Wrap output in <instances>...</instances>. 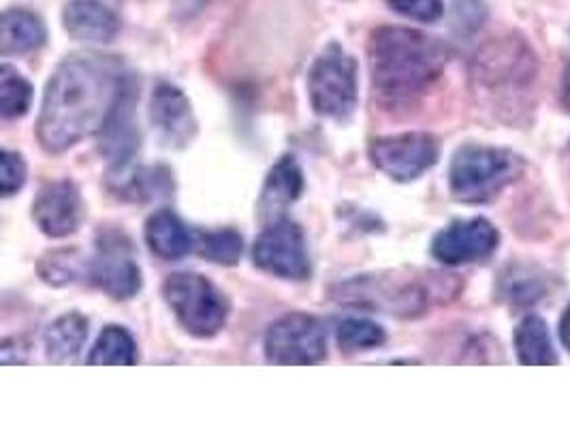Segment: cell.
I'll list each match as a JSON object with an SVG mask.
<instances>
[{"label":"cell","mask_w":570,"mask_h":428,"mask_svg":"<svg viewBox=\"0 0 570 428\" xmlns=\"http://www.w3.org/2000/svg\"><path fill=\"white\" fill-rule=\"evenodd\" d=\"M130 80L116 56L73 54L62 60L46 86L37 123L43 150L58 155L101 134Z\"/></svg>","instance_id":"1"},{"label":"cell","mask_w":570,"mask_h":428,"mask_svg":"<svg viewBox=\"0 0 570 428\" xmlns=\"http://www.w3.org/2000/svg\"><path fill=\"white\" fill-rule=\"evenodd\" d=\"M367 52L374 88L390 101H409L428 90L449 60L439 39L415 28H376Z\"/></svg>","instance_id":"2"},{"label":"cell","mask_w":570,"mask_h":428,"mask_svg":"<svg viewBox=\"0 0 570 428\" xmlns=\"http://www.w3.org/2000/svg\"><path fill=\"white\" fill-rule=\"evenodd\" d=\"M446 281L449 279H421L406 272L362 274L337 283L332 298L346 307L381 311L411 320L430 307L436 290Z\"/></svg>","instance_id":"3"},{"label":"cell","mask_w":570,"mask_h":428,"mask_svg":"<svg viewBox=\"0 0 570 428\" xmlns=\"http://www.w3.org/2000/svg\"><path fill=\"white\" fill-rule=\"evenodd\" d=\"M523 163L515 153L492 146H462L451 160L449 183L460 202L483 204L515 183Z\"/></svg>","instance_id":"4"},{"label":"cell","mask_w":570,"mask_h":428,"mask_svg":"<svg viewBox=\"0 0 570 428\" xmlns=\"http://www.w3.org/2000/svg\"><path fill=\"white\" fill-rule=\"evenodd\" d=\"M163 295L181 328L197 339L218 334L229 318V300L197 272H176L167 276Z\"/></svg>","instance_id":"5"},{"label":"cell","mask_w":570,"mask_h":428,"mask_svg":"<svg viewBox=\"0 0 570 428\" xmlns=\"http://www.w3.org/2000/svg\"><path fill=\"white\" fill-rule=\"evenodd\" d=\"M308 95L316 114L348 118L357 106V62L332 43L312 65Z\"/></svg>","instance_id":"6"},{"label":"cell","mask_w":570,"mask_h":428,"mask_svg":"<svg viewBox=\"0 0 570 428\" xmlns=\"http://www.w3.org/2000/svg\"><path fill=\"white\" fill-rule=\"evenodd\" d=\"M265 356L272 364L308 367L327 358L325 325L306 313L274 321L265 334Z\"/></svg>","instance_id":"7"},{"label":"cell","mask_w":570,"mask_h":428,"mask_svg":"<svg viewBox=\"0 0 570 428\" xmlns=\"http://www.w3.org/2000/svg\"><path fill=\"white\" fill-rule=\"evenodd\" d=\"M255 264L281 279L306 281L311 276V257L304 232L285 216L272 221L253 249Z\"/></svg>","instance_id":"8"},{"label":"cell","mask_w":570,"mask_h":428,"mask_svg":"<svg viewBox=\"0 0 570 428\" xmlns=\"http://www.w3.org/2000/svg\"><path fill=\"white\" fill-rule=\"evenodd\" d=\"M370 159L393 181L411 183L436 165L439 142L421 132L376 137L370 144Z\"/></svg>","instance_id":"9"},{"label":"cell","mask_w":570,"mask_h":428,"mask_svg":"<svg viewBox=\"0 0 570 428\" xmlns=\"http://www.w3.org/2000/svg\"><path fill=\"white\" fill-rule=\"evenodd\" d=\"M88 279L114 300H130L141 290V270L132 257L130 242L122 234H105L90 266Z\"/></svg>","instance_id":"10"},{"label":"cell","mask_w":570,"mask_h":428,"mask_svg":"<svg viewBox=\"0 0 570 428\" xmlns=\"http://www.w3.org/2000/svg\"><path fill=\"white\" fill-rule=\"evenodd\" d=\"M500 244V234L488 218L453 221L436 234L432 242V255L444 266H464L483 262Z\"/></svg>","instance_id":"11"},{"label":"cell","mask_w":570,"mask_h":428,"mask_svg":"<svg viewBox=\"0 0 570 428\" xmlns=\"http://www.w3.org/2000/svg\"><path fill=\"white\" fill-rule=\"evenodd\" d=\"M476 78L488 88H523L537 78V58L525 43H519L518 39H509L492 43L481 54L476 58Z\"/></svg>","instance_id":"12"},{"label":"cell","mask_w":570,"mask_h":428,"mask_svg":"<svg viewBox=\"0 0 570 428\" xmlns=\"http://www.w3.org/2000/svg\"><path fill=\"white\" fill-rule=\"evenodd\" d=\"M83 204L76 183L53 181L43 185L35 197L32 216L46 236L65 239L76 234L81 223Z\"/></svg>","instance_id":"13"},{"label":"cell","mask_w":570,"mask_h":428,"mask_svg":"<svg viewBox=\"0 0 570 428\" xmlns=\"http://www.w3.org/2000/svg\"><path fill=\"white\" fill-rule=\"evenodd\" d=\"M150 123L169 148H184L197 134V120L190 101L174 84L160 81L150 99Z\"/></svg>","instance_id":"14"},{"label":"cell","mask_w":570,"mask_h":428,"mask_svg":"<svg viewBox=\"0 0 570 428\" xmlns=\"http://www.w3.org/2000/svg\"><path fill=\"white\" fill-rule=\"evenodd\" d=\"M137 101V86L129 81L116 109L101 129V153L114 163V167H127L139 148V132L132 123V109Z\"/></svg>","instance_id":"15"},{"label":"cell","mask_w":570,"mask_h":428,"mask_svg":"<svg viewBox=\"0 0 570 428\" xmlns=\"http://www.w3.org/2000/svg\"><path fill=\"white\" fill-rule=\"evenodd\" d=\"M62 22L73 39L86 43H109L120 32L118 16L101 0H71Z\"/></svg>","instance_id":"16"},{"label":"cell","mask_w":570,"mask_h":428,"mask_svg":"<svg viewBox=\"0 0 570 428\" xmlns=\"http://www.w3.org/2000/svg\"><path fill=\"white\" fill-rule=\"evenodd\" d=\"M304 191V174L295 157L285 155L269 169L261 191L259 213L263 218H281Z\"/></svg>","instance_id":"17"},{"label":"cell","mask_w":570,"mask_h":428,"mask_svg":"<svg viewBox=\"0 0 570 428\" xmlns=\"http://www.w3.org/2000/svg\"><path fill=\"white\" fill-rule=\"evenodd\" d=\"M146 242L153 253L169 262L186 257L195 246L193 234L174 211H158L146 221Z\"/></svg>","instance_id":"18"},{"label":"cell","mask_w":570,"mask_h":428,"mask_svg":"<svg viewBox=\"0 0 570 428\" xmlns=\"http://www.w3.org/2000/svg\"><path fill=\"white\" fill-rule=\"evenodd\" d=\"M111 183L116 185V193L129 202L165 200L174 193V174L165 165L137 167L129 172L127 167H118V178Z\"/></svg>","instance_id":"19"},{"label":"cell","mask_w":570,"mask_h":428,"mask_svg":"<svg viewBox=\"0 0 570 428\" xmlns=\"http://www.w3.org/2000/svg\"><path fill=\"white\" fill-rule=\"evenodd\" d=\"M43 22L27 9H9L2 16L0 50L4 56L28 54L46 43Z\"/></svg>","instance_id":"20"},{"label":"cell","mask_w":570,"mask_h":428,"mask_svg":"<svg viewBox=\"0 0 570 428\" xmlns=\"http://www.w3.org/2000/svg\"><path fill=\"white\" fill-rule=\"evenodd\" d=\"M88 339V320L79 313H67L53 321L46 332V353L53 364H71L78 360Z\"/></svg>","instance_id":"21"},{"label":"cell","mask_w":570,"mask_h":428,"mask_svg":"<svg viewBox=\"0 0 570 428\" xmlns=\"http://www.w3.org/2000/svg\"><path fill=\"white\" fill-rule=\"evenodd\" d=\"M515 349L523 367H551L560 358L553 349L549 328L541 315H525L515 328Z\"/></svg>","instance_id":"22"},{"label":"cell","mask_w":570,"mask_h":428,"mask_svg":"<svg viewBox=\"0 0 570 428\" xmlns=\"http://www.w3.org/2000/svg\"><path fill=\"white\" fill-rule=\"evenodd\" d=\"M137 362V346L127 328L107 325L90 351L92 367H132Z\"/></svg>","instance_id":"23"},{"label":"cell","mask_w":570,"mask_h":428,"mask_svg":"<svg viewBox=\"0 0 570 428\" xmlns=\"http://www.w3.org/2000/svg\"><path fill=\"white\" fill-rule=\"evenodd\" d=\"M336 339L340 349L353 353L363 349L381 348L387 341V334L385 328L376 321L348 318L337 323Z\"/></svg>","instance_id":"24"},{"label":"cell","mask_w":570,"mask_h":428,"mask_svg":"<svg viewBox=\"0 0 570 428\" xmlns=\"http://www.w3.org/2000/svg\"><path fill=\"white\" fill-rule=\"evenodd\" d=\"M32 101V86L11 65L0 69V109L4 118H22Z\"/></svg>","instance_id":"25"},{"label":"cell","mask_w":570,"mask_h":428,"mask_svg":"<svg viewBox=\"0 0 570 428\" xmlns=\"http://www.w3.org/2000/svg\"><path fill=\"white\" fill-rule=\"evenodd\" d=\"M197 253L209 262L235 266L244 253V241L234 230L206 232L197 239Z\"/></svg>","instance_id":"26"},{"label":"cell","mask_w":570,"mask_h":428,"mask_svg":"<svg viewBox=\"0 0 570 428\" xmlns=\"http://www.w3.org/2000/svg\"><path fill=\"white\" fill-rule=\"evenodd\" d=\"M500 288H502L504 300L515 304V307H530V304L539 302L544 295L543 281L534 272H528V270H521V268H511L502 276Z\"/></svg>","instance_id":"27"},{"label":"cell","mask_w":570,"mask_h":428,"mask_svg":"<svg viewBox=\"0 0 570 428\" xmlns=\"http://www.w3.org/2000/svg\"><path fill=\"white\" fill-rule=\"evenodd\" d=\"M79 268H81V257L76 249H62L48 253L39 262V274L50 283V285H67L79 279Z\"/></svg>","instance_id":"28"},{"label":"cell","mask_w":570,"mask_h":428,"mask_svg":"<svg viewBox=\"0 0 570 428\" xmlns=\"http://www.w3.org/2000/svg\"><path fill=\"white\" fill-rule=\"evenodd\" d=\"M27 183V160L18 153L4 150L0 163V188L4 197H11Z\"/></svg>","instance_id":"29"},{"label":"cell","mask_w":570,"mask_h":428,"mask_svg":"<svg viewBox=\"0 0 570 428\" xmlns=\"http://www.w3.org/2000/svg\"><path fill=\"white\" fill-rule=\"evenodd\" d=\"M391 7L416 22H436L444 11L442 0H387Z\"/></svg>","instance_id":"30"},{"label":"cell","mask_w":570,"mask_h":428,"mask_svg":"<svg viewBox=\"0 0 570 428\" xmlns=\"http://www.w3.org/2000/svg\"><path fill=\"white\" fill-rule=\"evenodd\" d=\"M455 18H458V27L476 30L485 18V7L481 0H458Z\"/></svg>","instance_id":"31"},{"label":"cell","mask_w":570,"mask_h":428,"mask_svg":"<svg viewBox=\"0 0 570 428\" xmlns=\"http://www.w3.org/2000/svg\"><path fill=\"white\" fill-rule=\"evenodd\" d=\"M560 339H562L564 348L570 351V304L567 307V311H564L562 320H560Z\"/></svg>","instance_id":"32"},{"label":"cell","mask_w":570,"mask_h":428,"mask_svg":"<svg viewBox=\"0 0 570 428\" xmlns=\"http://www.w3.org/2000/svg\"><path fill=\"white\" fill-rule=\"evenodd\" d=\"M562 104L570 109V62L564 69V78H562Z\"/></svg>","instance_id":"33"}]
</instances>
